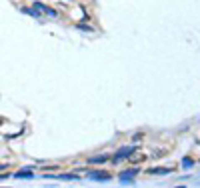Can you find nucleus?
I'll use <instances>...</instances> for the list:
<instances>
[{
	"label": "nucleus",
	"instance_id": "obj_1",
	"mask_svg": "<svg viewBox=\"0 0 200 188\" xmlns=\"http://www.w3.org/2000/svg\"><path fill=\"white\" fill-rule=\"evenodd\" d=\"M90 176H92V178H96V180H108L110 174H108V172H92Z\"/></svg>",
	"mask_w": 200,
	"mask_h": 188
},
{
	"label": "nucleus",
	"instance_id": "obj_2",
	"mask_svg": "<svg viewBox=\"0 0 200 188\" xmlns=\"http://www.w3.org/2000/svg\"><path fill=\"white\" fill-rule=\"evenodd\" d=\"M130 154H132V150H130V148H124V150H122L120 154L114 156V160H122V158H126V156H130Z\"/></svg>",
	"mask_w": 200,
	"mask_h": 188
},
{
	"label": "nucleus",
	"instance_id": "obj_3",
	"mask_svg": "<svg viewBox=\"0 0 200 188\" xmlns=\"http://www.w3.org/2000/svg\"><path fill=\"white\" fill-rule=\"evenodd\" d=\"M134 174H136V170H128V172H124V174H122V180H128V178H132L134 176Z\"/></svg>",
	"mask_w": 200,
	"mask_h": 188
},
{
	"label": "nucleus",
	"instance_id": "obj_4",
	"mask_svg": "<svg viewBox=\"0 0 200 188\" xmlns=\"http://www.w3.org/2000/svg\"><path fill=\"white\" fill-rule=\"evenodd\" d=\"M16 176H18V178H30L32 174L30 172H16Z\"/></svg>",
	"mask_w": 200,
	"mask_h": 188
},
{
	"label": "nucleus",
	"instance_id": "obj_5",
	"mask_svg": "<svg viewBox=\"0 0 200 188\" xmlns=\"http://www.w3.org/2000/svg\"><path fill=\"white\" fill-rule=\"evenodd\" d=\"M106 160V156H98V158H92L90 162H104Z\"/></svg>",
	"mask_w": 200,
	"mask_h": 188
}]
</instances>
